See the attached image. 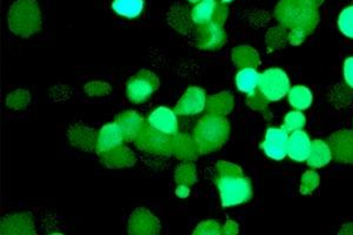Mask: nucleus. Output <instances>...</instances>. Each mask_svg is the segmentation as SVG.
Returning a JSON list of instances; mask_svg holds the SVG:
<instances>
[{
  "mask_svg": "<svg viewBox=\"0 0 353 235\" xmlns=\"http://www.w3.org/2000/svg\"><path fill=\"white\" fill-rule=\"evenodd\" d=\"M190 3H193V4H197V3H199V1H201V0H189Z\"/></svg>",
  "mask_w": 353,
  "mask_h": 235,
  "instance_id": "obj_43",
  "label": "nucleus"
},
{
  "mask_svg": "<svg viewBox=\"0 0 353 235\" xmlns=\"http://www.w3.org/2000/svg\"><path fill=\"white\" fill-rule=\"evenodd\" d=\"M230 1H232V0H223V3H230Z\"/></svg>",
  "mask_w": 353,
  "mask_h": 235,
  "instance_id": "obj_44",
  "label": "nucleus"
},
{
  "mask_svg": "<svg viewBox=\"0 0 353 235\" xmlns=\"http://www.w3.org/2000/svg\"><path fill=\"white\" fill-rule=\"evenodd\" d=\"M259 78H261V74L256 71V68H241V71L238 72L237 78H236L238 90L243 92V93H246V94L252 93V92L258 90Z\"/></svg>",
  "mask_w": 353,
  "mask_h": 235,
  "instance_id": "obj_24",
  "label": "nucleus"
},
{
  "mask_svg": "<svg viewBox=\"0 0 353 235\" xmlns=\"http://www.w3.org/2000/svg\"><path fill=\"white\" fill-rule=\"evenodd\" d=\"M289 101L298 111L306 110L312 104V93L304 86H294L289 91Z\"/></svg>",
  "mask_w": 353,
  "mask_h": 235,
  "instance_id": "obj_27",
  "label": "nucleus"
},
{
  "mask_svg": "<svg viewBox=\"0 0 353 235\" xmlns=\"http://www.w3.org/2000/svg\"><path fill=\"white\" fill-rule=\"evenodd\" d=\"M289 133L284 128H269L265 134L264 141L261 147L265 154L273 160L284 159L288 156Z\"/></svg>",
  "mask_w": 353,
  "mask_h": 235,
  "instance_id": "obj_9",
  "label": "nucleus"
},
{
  "mask_svg": "<svg viewBox=\"0 0 353 235\" xmlns=\"http://www.w3.org/2000/svg\"><path fill=\"white\" fill-rule=\"evenodd\" d=\"M172 156L181 161H193L201 156V148L198 146L194 136L188 133H176L172 136Z\"/></svg>",
  "mask_w": 353,
  "mask_h": 235,
  "instance_id": "obj_14",
  "label": "nucleus"
},
{
  "mask_svg": "<svg viewBox=\"0 0 353 235\" xmlns=\"http://www.w3.org/2000/svg\"><path fill=\"white\" fill-rule=\"evenodd\" d=\"M230 136V124L224 116L206 114L198 121L193 136L201 154H209L224 146Z\"/></svg>",
  "mask_w": 353,
  "mask_h": 235,
  "instance_id": "obj_3",
  "label": "nucleus"
},
{
  "mask_svg": "<svg viewBox=\"0 0 353 235\" xmlns=\"http://www.w3.org/2000/svg\"><path fill=\"white\" fill-rule=\"evenodd\" d=\"M206 96L201 88H189L176 105L174 112L178 116H194L204 111L206 108Z\"/></svg>",
  "mask_w": 353,
  "mask_h": 235,
  "instance_id": "obj_12",
  "label": "nucleus"
},
{
  "mask_svg": "<svg viewBox=\"0 0 353 235\" xmlns=\"http://www.w3.org/2000/svg\"><path fill=\"white\" fill-rule=\"evenodd\" d=\"M323 0H281L276 8V18L290 31H301L309 36L319 23Z\"/></svg>",
  "mask_w": 353,
  "mask_h": 235,
  "instance_id": "obj_2",
  "label": "nucleus"
},
{
  "mask_svg": "<svg viewBox=\"0 0 353 235\" xmlns=\"http://www.w3.org/2000/svg\"><path fill=\"white\" fill-rule=\"evenodd\" d=\"M159 79L154 73L143 70L128 81L126 94L132 103L141 104L159 88Z\"/></svg>",
  "mask_w": 353,
  "mask_h": 235,
  "instance_id": "obj_7",
  "label": "nucleus"
},
{
  "mask_svg": "<svg viewBox=\"0 0 353 235\" xmlns=\"http://www.w3.org/2000/svg\"><path fill=\"white\" fill-rule=\"evenodd\" d=\"M84 91L90 96H104L111 92V86L104 81H91L85 85Z\"/></svg>",
  "mask_w": 353,
  "mask_h": 235,
  "instance_id": "obj_35",
  "label": "nucleus"
},
{
  "mask_svg": "<svg viewBox=\"0 0 353 235\" xmlns=\"http://www.w3.org/2000/svg\"><path fill=\"white\" fill-rule=\"evenodd\" d=\"M101 160L106 167L119 170L132 167L136 163V156L129 147H125L121 145L101 154Z\"/></svg>",
  "mask_w": 353,
  "mask_h": 235,
  "instance_id": "obj_17",
  "label": "nucleus"
},
{
  "mask_svg": "<svg viewBox=\"0 0 353 235\" xmlns=\"http://www.w3.org/2000/svg\"><path fill=\"white\" fill-rule=\"evenodd\" d=\"M344 79L350 88H353V57H350L344 63Z\"/></svg>",
  "mask_w": 353,
  "mask_h": 235,
  "instance_id": "obj_39",
  "label": "nucleus"
},
{
  "mask_svg": "<svg viewBox=\"0 0 353 235\" xmlns=\"http://www.w3.org/2000/svg\"><path fill=\"white\" fill-rule=\"evenodd\" d=\"M288 41H289V33L284 26L272 28L266 34V44L271 51L284 48Z\"/></svg>",
  "mask_w": 353,
  "mask_h": 235,
  "instance_id": "obj_30",
  "label": "nucleus"
},
{
  "mask_svg": "<svg viewBox=\"0 0 353 235\" xmlns=\"http://www.w3.org/2000/svg\"><path fill=\"white\" fill-rule=\"evenodd\" d=\"M258 90L269 101H278L289 93V76L281 68H270L261 73Z\"/></svg>",
  "mask_w": 353,
  "mask_h": 235,
  "instance_id": "obj_6",
  "label": "nucleus"
},
{
  "mask_svg": "<svg viewBox=\"0 0 353 235\" xmlns=\"http://www.w3.org/2000/svg\"><path fill=\"white\" fill-rule=\"evenodd\" d=\"M117 124L121 127L125 141H132L136 139L144 125V118L136 111H126L117 116Z\"/></svg>",
  "mask_w": 353,
  "mask_h": 235,
  "instance_id": "obj_21",
  "label": "nucleus"
},
{
  "mask_svg": "<svg viewBox=\"0 0 353 235\" xmlns=\"http://www.w3.org/2000/svg\"><path fill=\"white\" fill-rule=\"evenodd\" d=\"M248 103L253 110H263L266 105L269 104V100L265 98L264 94L259 90H256L248 94Z\"/></svg>",
  "mask_w": 353,
  "mask_h": 235,
  "instance_id": "obj_37",
  "label": "nucleus"
},
{
  "mask_svg": "<svg viewBox=\"0 0 353 235\" xmlns=\"http://www.w3.org/2000/svg\"><path fill=\"white\" fill-rule=\"evenodd\" d=\"M232 60L238 68H256L259 64V56L257 51L250 46H238L232 52Z\"/></svg>",
  "mask_w": 353,
  "mask_h": 235,
  "instance_id": "obj_25",
  "label": "nucleus"
},
{
  "mask_svg": "<svg viewBox=\"0 0 353 235\" xmlns=\"http://www.w3.org/2000/svg\"><path fill=\"white\" fill-rule=\"evenodd\" d=\"M194 44L204 51H214L226 43V33L221 25L210 21L206 24L197 25L193 30Z\"/></svg>",
  "mask_w": 353,
  "mask_h": 235,
  "instance_id": "obj_8",
  "label": "nucleus"
},
{
  "mask_svg": "<svg viewBox=\"0 0 353 235\" xmlns=\"http://www.w3.org/2000/svg\"><path fill=\"white\" fill-rule=\"evenodd\" d=\"M31 101V94L26 90H17L8 94L6 106L11 110H24Z\"/></svg>",
  "mask_w": 353,
  "mask_h": 235,
  "instance_id": "obj_31",
  "label": "nucleus"
},
{
  "mask_svg": "<svg viewBox=\"0 0 353 235\" xmlns=\"http://www.w3.org/2000/svg\"><path fill=\"white\" fill-rule=\"evenodd\" d=\"M68 140L74 147L85 152H94L97 150L98 132L84 125H73L68 130Z\"/></svg>",
  "mask_w": 353,
  "mask_h": 235,
  "instance_id": "obj_15",
  "label": "nucleus"
},
{
  "mask_svg": "<svg viewBox=\"0 0 353 235\" xmlns=\"http://www.w3.org/2000/svg\"><path fill=\"white\" fill-rule=\"evenodd\" d=\"M174 180L178 185H188L192 186L197 183V170L192 161H183L174 173Z\"/></svg>",
  "mask_w": 353,
  "mask_h": 235,
  "instance_id": "obj_29",
  "label": "nucleus"
},
{
  "mask_svg": "<svg viewBox=\"0 0 353 235\" xmlns=\"http://www.w3.org/2000/svg\"><path fill=\"white\" fill-rule=\"evenodd\" d=\"M332 154L327 143L323 140H314L311 145L310 154L307 156V163L312 168L324 167L325 165L331 161Z\"/></svg>",
  "mask_w": 353,
  "mask_h": 235,
  "instance_id": "obj_22",
  "label": "nucleus"
},
{
  "mask_svg": "<svg viewBox=\"0 0 353 235\" xmlns=\"http://www.w3.org/2000/svg\"><path fill=\"white\" fill-rule=\"evenodd\" d=\"M214 0H201L191 10L192 19L196 25L206 24L212 21L213 12L216 8Z\"/></svg>",
  "mask_w": 353,
  "mask_h": 235,
  "instance_id": "obj_28",
  "label": "nucleus"
},
{
  "mask_svg": "<svg viewBox=\"0 0 353 235\" xmlns=\"http://www.w3.org/2000/svg\"><path fill=\"white\" fill-rule=\"evenodd\" d=\"M338 26L344 36L353 39V5L341 11L338 19Z\"/></svg>",
  "mask_w": 353,
  "mask_h": 235,
  "instance_id": "obj_33",
  "label": "nucleus"
},
{
  "mask_svg": "<svg viewBox=\"0 0 353 235\" xmlns=\"http://www.w3.org/2000/svg\"><path fill=\"white\" fill-rule=\"evenodd\" d=\"M144 8V0H113V11L125 18H137Z\"/></svg>",
  "mask_w": 353,
  "mask_h": 235,
  "instance_id": "obj_26",
  "label": "nucleus"
},
{
  "mask_svg": "<svg viewBox=\"0 0 353 235\" xmlns=\"http://www.w3.org/2000/svg\"><path fill=\"white\" fill-rule=\"evenodd\" d=\"M331 154L337 163H353V131H338L327 140Z\"/></svg>",
  "mask_w": 353,
  "mask_h": 235,
  "instance_id": "obj_11",
  "label": "nucleus"
},
{
  "mask_svg": "<svg viewBox=\"0 0 353 235\" xmlns=\"http://www.w3.org/2000/svg\"><path fill=\"white\" fill-rule=\"evenodd\" d=\"M237 233L238 225L234 221H231V220L225 223L223 228H221V234L232 235L237 234Z\"/></svg>",
  "mask_w": 353,
  "mask_h": 235,
  "instance_id": "obj_41",
  "label": "nucleus"
},
{
  "mask_svg": "<svg viewBox=\"0 0 353 235\" xmlns=\"http://www.w3.org/2000/svg\"><path fill=\"white\" fill-rule=\"evenodd\" d=\"M168 23L171 28H174L176 32L181 34H189L193 31L194 21L192 19V13L190 8L185 5H174L170 8L168 13Z\"/></svg>",
  "mask_w": 353,
  "mask_h": 235,
  "instance_id": "obj_19",
  "label": "nucleus"
},
{
  "mask_svg": "<svg viewBox=\"0 0 353 235\" xmlns=\"http://www.w3.org/2000/svg\"><path fill=\"white\" fill-rule=\"evenodd\" d=\"M0 233L3 235H32L36 233L34 221L28 213L11 214L1 220Z\"/></svg>",
  "mask_w": 353,
  "mask_h": 235,
  "instance_id": "obj_13",
  "label": "nucleus"
},
{
  "mask_svg": "<svg viewBox=\"0 0 353 235\" xmlns=\"http://www.w3.org/2000/svg\"><path fill=\"white\" fill-rule=\"evenodd\" d=\"M8 28L23 38L38 32L41 28V16L37 0H16L8 12Z\"/></svg>",
  "mask_w": 353,
  "mask_h": 235,
  "instance_id": "obj_4",
  "label": "nucleus"
},
{
  "mask_svg": "<svg viewBox=\"0 0 353 235\" xmlns=\"http://www.w3.org/2000/svg\"><path fill=\"white\" fill-rule=\"evenodd\" d=\"M161 229V221L146 208H137L130 216L129 233L131 235H156Z\"/></svg>",
  "mask_w": 353,
  "mask_h": 235,
  "instance_id": "obj_10",
  "label": "nucleus"
},
{
  "mask_svg": "<svg viewBox=\"0 0 353 235\" xmlns=\"http://www.w3.org/2000/svg\"><path fill=\"white\" fill-rule=\"evenodd\" d=\"M312 141L306 132L303 130L292 132L289 136V144H288V156L294 161L301 163L307 160L310 154Z\"/></svg>",
  "mask_w": 353,
  "mask_h": 235,
  "instance_id": "obj_20",
  "label": "nucleus"
},
{
  "mask_svg": "<svg viewBox=\"0 0 353 235\" xmlns=\"http://www.w3.org/2000/svg\"><path fill=\"white\" fill-rule=\"evenodd\" d=\"M216 185L223 207H233L248 203L252 198V186L241 168L229 161H219L216 166Z\"/></svg>",
  "mask_w": 353,
  "mask_h": 235,
  "instance_id": "obj_1",
  "label": "nucleus"
},
{
  "mask_svg": "<svg viewBox=\"0 0 353 235\" xmlns=\"http://www.w3.org/2000/svg\"><path fill=\"white\" fill-rule=\"evenodd\" d=\"M133 144L136 145L138 150L151 154L172 156V136L158 131L149 124V121H145L141 132L138 133L136 139L133 140Z\"/></svg>",
  "mask_w": 353,
  "mask_h": 235,
  "instance_id": "obj_5",
  "label": "nucleus"
},
{
  "mask_svg": "<svg viewBox=\"0 0 353 235\" xmlns=\"http://www.w3.org/2000/svg\"><path fill=\"white\" fill-rule=\"evenodd\" d=\"M149 124L158 131L164 132L170 136H174L178 133V120H176V112L170 108H156L149 116Z\"/></svg>",
  "mask_w": 353,
  "mask_h": 235,
  "instance_id": "obj_16",
  "label": "nucleus"
},
{
  "mask_svg": "<svg viewBox=\"0 0 353 235\" xmlns=\"http://www.w3.org/2000/svg\"><path fill=\"white\" fill-rule=\"evenodd\" d=\"M228 13L229 12H228V8L225 3H217L214 8V12H213L212 21L224 26V23L228 18Z\"/></svg>",
  "mask_w": 353,
  "mask_h": 235,
  "instance_id": "obj_38",
  "label": "nucleus"
},
{
  "mask_svg": "<svg viewBox=\"0 0 353 235\" xmlns=\"http://www.w3.org/2000/svg\"><path fill=\"white\" fill-rule=\"evenodd\" d=\"M306 124V118L301 111H292L288 113L284 120V125L283 128L288 133H292V132L299 131L303 130Z\"/></svg>",
  "mask_w": 353,
  "mask_h": 235,
  "instance_id": "obj_32",
  "label": "nucleus"
},
{
  "mask_svg": "<svg viewBox=\"0 0 353 235\" xmlns=\"http://www.w3.org/2000/svg\"><path fill=\"white\" fill-rule=\"evenodd\" d=\"M124 141L123 132H121V127L118 126L117 123L105 125L98 133L96 152L101 156L105 152L121 146Z\"/></svg>",
  "mask_w": 353,
  "mask_h": 235,
  "instance_id": "obj_18",
  "label": "nucleus"
},
{
  "mask_svg": "<svg viewBox=\"0 0 353 235\" xmlns=\"http://www.w3.org/2000/svg\"><path fill=\"white\" fill-rule=\"evenodd\" d=\"M194 235H218L221 234V225L216 220H206L198 225L193 231Z\"/></svg>",
  "mask_w": 353,
  "mask_h": 235,
  "instance_id": "obj_36",
  "label": "nucleus"
},
{
  "mask_svg": "<svg viewBox=\"0 0 353 235\" xmlns=\"http://www.w3.org/2000/svg\"><path fill=\"white\" fill-rule=\"evenodd\" d=\"M233 108V96L229 92H221L214 96H211L206 99V108L205 110L211 114L218 116H226Z\"/></svg>",
  "mask_w": 353,
  "mask_h": 235,
  "instance_id": "obj_23",
  "label": "nucleus"
},
{
  "mask_svg": "<svg viewBox=\"0 0 353 235\" xmlns=\"http://www.w3.org/2000/svg\"><path fill=\"white\" fill-rule=\"evenodd\" d=\"M190 194V186L188 185H178V187L176 190V196L181 199H185L188 198Z\"/></svg>",
  "mask_w": 353,
  "mask_h": 235,
  "instance_id": "obj_42",
  "label": "nucleus"
},
{
  "mask_svg": "<svg viewBox=\"0 0 353 235\" xmlns=\"http://www.w3.org/2000/svg\"><path fill=\"white\" fill-rule=\"evenodd\" d=\"M305 38V33L301 32V31H290L289 32V41L292 45L301 44Z\"/></svg>",
  "mask_w": 353,
  "mask_h": 235,
  "instance_id": "obj_40",
  "label": "nucleus"
},
{
  "mask_svg": "<svg viewBox=\"0 0 353 235\" xmlns=\"http://www.w3.org/2000/svg\"><path fill=\"white\" fill-rule=\"evenodd\" d=\"M319 185V176L314 171L306 172L301 178V194H311Z\"/></svg>",
  "mask_w": 353,
  "mask_h": 235,
  "instance_id": "obj_34",
  "label": "nucleus"
}]
</instances>
